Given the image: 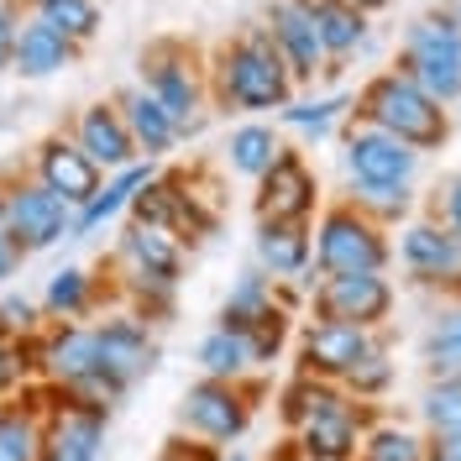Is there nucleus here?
<instances>
[{
  "label": "nucleus",
  "instance_id": "obj_1",
  "mask_svg": "<svg viewBox=\"0 0 461 461\" xmlns=\"http://www.w3.org/2000/svg\"><path fill=\"white\" fill-rule=\"evenodd\" d=\"M288 89H294V74H288L284 53L273 48L267 27L236 37L226 53H221V95L241 111H273V105H288Z\"/></svg>",
  "mask_w": 461,
  "mask_h": 461
},
{
  "label": "nucleus",
  "instance_id": "obj_2",
  "mask_svg": "<svg viewBox=\"0 0 461 461\" xmlns=\"http://www.w3.org/2000/svg\"><path fill=\"white\" fill-rule=\"evenodd\" d=\"M362 126H377L403 147H440L446 142V111L435 105L409 74H383L362 95Z\"/></svg>",
  "mask_w": 461,
  "mask_h": 461
},
{
  "label": "nucleus",
  "instance_id": "obj_3",
  "mask_svg": "<svg viewBox=\"0 0 461 461\" xmlns=\"http://www.w3.org/2000/svg\"><path fill=\"white\" fill-rule=\"evenodd\" d=\"M0 210H5V230L22 247V258L48 252L63 236H74V204H63L53 189H42L27 173H5L0 178Z\"/></svg>",
  "mask_w": 461,
  "mask_h": 461
},
{
  "label": "nucleus",
  "instance_id": "obj_4",
  "mask_svg": "<svg viewBox=\"0 0 461 461\" xmlns=\"http://www.w3.org/2000/svg\"><path fill=\"white\" fill-rule=\"evenodd\" d=\"M388 262V241L377 221L357 215L351 204L325 210V221L315 230V267L325 278H357V273H383Z\"/></svg>",
  "mask_w": 461,
  "mask_h": 461
},
{
  "label": "nucleus",
  "instance_id": "obj_5",
  "mask_svg": "<svg viewBox=\"0 0 461 461\" xmlns=\"http://www.w3.org/2000/svg\"><path fill=\"white\" fill-rule=\"evenodd\" d=\"M403 68L435 105L461 95V27L451 16H425L403 37Z\"/></svg>",
  "mask_w": 461,
  "mask_h": 461
},
{
  "label": "nucleus",
  "instance_id": "obj_6",
  "mask_svg": "<svg viewBox=\"0 0 461 461\" xmlns=\"http://www.w3.org/2000/svg\"><path fill=\"white\" fill-rule=\"evenodd\" d=\"M420 152L403 147L399 137L377 131V126H357L346 137V173L357 184V194H383V189H409Z\"/></svg>",
  "mask_w": 461,
  "mask_h": 461
},
{
  "label": "nucleus",
  "instance_id": "obj_7",
  "mask_svg": "<svg viewBox=\"0 0 461 461\" xmlns=\"http://www.w3.org/2000/svg\"><path fill=\"white\" fill-rule=\"evenodd\" d=\"M142 89L168 111V121L184 137L200 126V74H194V63L184 58L178 42H158V48L142 53Z\"/></svg>",
  "mask_w": 461,
  "mask_h": 461
},
{
  "label": "nucleus",
  "instance_id": "obj_8",
  "mask_svg": "<svg viewBox=\"0 0 461 461\" xmlns=\"http://www.w3.org/2000/svg\"><path fill=\"white\" fill-rule=\"evenodd\" d=\"M252 420V403L241 393V383H215V377H200L184 403H178V425L189 435H200L210 446H230L236 435L247 430Z\"/></svg>",
  "mask_w": 461,
  "mask_h": 461
},
{
  "label": "nucleus",
  "instance_id": "obj_9",
  "mask_svg": "<svg viewBox=\"0 0 461 461\" xmlns=\"http://www.w3.org/2000/svg\"><path fill=\"white\" fill-rule=\"evenodd\" d=\"M32 178L42 189H53L63 204H74V210H85L100 194V184H105V173L79 152V142L68 131H53L48 142H37V152H32Z\"/></svg>",
  "mask_w": 461,
  "mask_h": 461
},
{
  "label": "nucleus",
  "instance_id": "obj_10",
  "mask_svg": "<svg viewBox=\"0 0 461 461\" xmlns=\"http://www.w3.org/2000/svg\"><path fill=\"white\" fill-rule=\"evenodd\" d=\"M95 336H100V377L111 383L115 393H126L142 373H152V362H158V341H152V330H147L142 315L126 310V315L100 320Z\"/></svg>",
  "mask_w": 461,
  "mask_h": 461
},
{
  "label": "nucleus",
  "instance_id": "obj_11",
  "mask_svg": "<svg viewBox=\"0 0 461 461\" xmlns=\"http://www.w3.org/2000/svg\"><path fill=\"white\" fill-rule=\"evenodd\" d=\"M315 173L304 168L299 152H284L258 178V221L262 226H304L315 215Z\"/></svg>",
  "mask_w": 461,
  "mask_h": 461
},
{
  "label": "nucleus",
  "instance_id": "obj_12",
  "mask_svg": "<svg viewBox=\"0 0 461 461\" xmlns=\"http://www.w3.org/2000/svg\"><path fill=\"white\" fill-rule=\"evenodd\" d=\"M105 409H85L58 393V403L42 420V461H100L105 451Z\"/></svg>",
  "mask_w": 461,
  "mask_h": 461
},
{
  "label": "nucleus",
  "instance_id": "obj_13",
  "mask_svg": "<svg viewBox=\"0 0 461 461\" xmlns=\"http://www.w3.org/2000/svg\"><path fill=\"white\" fill-rule=\"evenodd\" d=\"M320 315L341 320V325H357V330H373L388 320L393 310V288L383 273H357V278H325L315 294Z\"/></svg>",
  "mask_w": 461,
  "mask_h": 461
},
{
  "label": "nucleus",
  "instance_id": "obj_14",
  "mask_svg": "<svg viewBox=\"0 0 461 461\" xmlns=\"http://www.w3.org/2000/svg\"><path fill=\"white\" fill-rule=\"evenodd\" d=\"M68 137L79 142V152H85L100 173H121V168H131V163H142V152H137V142H131V131H126L121 111H115V100L111 105H105V100L85 105V111L74 115Z\"/></svg>",
  "mask_w": 461,
  "mask_h": 461
},
{
  "label": "nucleus",
  "instance_id": "obj_15",
  "mask_svg": "<svg viewBox=\"0 0 461 461\" xmlns=\"http://www.w3.org/2000/svg\"><path fill=\"white\" fill-rule=\"evenodd\" d=\"M267 37H273V48L284 53V63H288V74H294V79L320 74L325 48H320L315 16H310V5H304V0H273V5H267Z\"/></svg>",
  "mask_w": 461,
  "mask_h": 461
},
{
  "label": "nucleus",
  "instance_id": "obj_16",
  "mask_svg": "<svg viewBox=\"0 0 461 461\" xmlns=\"http://www.w3.org/2000/svg\"><path fill=\"white\" fill-rule=\"evenodd\" d=\"M115 262L131 273V278H152V284H178V273H184V241L168 236V230L158 226H131L121 230V241H115Z\"/></svg>",
  "mask_w": 461,
  "mask_h": 461
},
{
  "label": "nucleus",
  "instance_id": "obj_17",
  "mask_svg": "<svg viewBox=\"0 0 461 461\" xmlns=\"http://www.w3.org/2000/svg\"><path fill=\"white\" fill-rule=\"evenodd\" d=\"M373 351L367 330L357 325H341V320H320L304 330V346H299V362H304V377H346L362 357Z\"/></svg>",
  "mask_w": 461,
  "mask_h": 461
},
{
  "label": "nucleus",
  "instance_id": "obj_18",
  "mask_svg": "<svg viewBox=\"0 0 461 461\" xmlns=\"http://www.w3.org/2000/svg\"><path fill=\"white\" fill-rule=\"evenodd\" d=\"M403 267L420 284H461V241L451 236V226H420L403 230Z\"/></svg>",
  "mask_w": 461,
  "mask_h": 461
},
{
  "label": "nucleus",
  "instance_id": "obj_19",
  "mask_svg": "<svg viewBox=\"0 0 461 461\" xmlns=\"http://www.w3.org/2000/svg\"><path fill=\"white\" fill-rule=\"evenodd\" d=\"M79 58V48L53 32L42 16H22V32H16V53H11V68L22 74V79H48L58 68H68Z\"/></svg>",
  "mask_w": 461,
  "mask_h": 461
},
{
  "label": "nucleus",
  "instance_id": "obj_20",
  "mask_svg": "<svg viewBox=\"0 0 461 461\" xmlns=\"http://www.w3.org/2000/svg\"><path fill=\"white\" fill-rule=\"evenodd\" d=\"M158 178V168L152 163H131V168H121V173H111L105 184H100V194L85 204V210H74V241L79 236H95V230L105 226V221H115L121 210H131V200L142 194V184H152Z\"/></svg>",
  "mask_w": 461,
  "mask_h": 461
},
{
  "label": "nucleus",
  "instance_id": "obj_21",
  "mask_svg": "<svg viewBox=\"0 0 461 461\" xmlns=\"http://www.w3.org/2000/svg\"><path fill=\"white\" fill-rule=\"evenodd\" d=\"M115 111H121V121H126V131H131V142H137V152H142L147 163H152V158H163V152L184 137V131L168 121V111H163L142 85L126 89V95L115 100Z\"/></svg>",
  "mask_w": 461,
  "mask_h": 461
},
{
  "label": "nucleus",
  "instance_id": "obj_22",
  "mask_svg": "<svg viewBox=\"0 0 461 461\" xmlns=\"http://www.w3.org/2000/svg\"><path fill=\"white\" fill-rule=\"evenodd\" d=\"M299 451L310 461H346L357 451V409L351 403H330L310 425H299Z\"/></svg>",
  "mask_w": 461,
  "mask_h": 461
},
{
  "label": "nucleus",
  "instance_id": "obj_23",
  "mask_svg": "<svg viewBox=\"0 0 461 461\" xmlns=\"http://www.w3.org/2000/svg\"><path fill=\"white\" fill-rule=\"evenodd\" d=\"M258 258L273 278H299L310 258H315V241L304 226H262L258 230Z\"/></svg>",
  "mask_w": 461,
  "mask_h": 461
},
{
  "label": "nucleus",
  "instance_id": "obj_24",
  "mask_svg": "<svg viewBox=\"0 0 461 461\" xmlns=\"http://www.w3.org/2000/svg\"><path fill=\"white\" fill-rule=\"evenodd\" d=\"M200 367H204V377H215V383H241V377L258 367V357H252V341H247L241 330L215 325L200 341Z\"/></svg>",
  "mask_w": 461,
  "mask_h": 461
},
{
  "label": "nucleus",
  "instance_id": "obj_25",
  "mask_svg": "<svg viewBox=\"0 0 461 461\" xmlns=\"http://www.w3.org/2000/svg\"><path fill=\"white\" fill-rule=\"evenodd\" d=\"M95 310V278L85 267H58L48 288H42V315L58 320V325H74Z\"/></svg>",
  "mask_w": 461,
  "mask_h": 461
},
{
  "label": "nucleus",
  "instance_id": "obj_26",
  "mask_svg": "<svg viewBox=\"0 0 461 461\" xmlns=\"http://www.w3.org/2000/svg\"><path fill=\"white\" fill-rule=\"evenodd\" d=\"M42 420L48 409L11 403L0 420V461H42Z\"/></svg>",
  "mask_w": 461,
  "mask_h": 461
},
{
  "label": "nucleus",
  "instance_id": "obj_27",
  "mask_svg": "<svg viewBox=\"0 0 461 461\" xmlns=\"http://www.w3.org/2000/svg\"><path fill=\"white\" fill-rule=\"evenodd\" d=\"M267 315H273V288H267V278H262V273H247L241 284L230 288L226 310H221V325L247 336V330H258Z\"/></svg>",
  "mask_w": 461,
  "mask_h": 461
},
{
  "label": "nucleus",
  "instance_id": "obj_28",
  "mask_svg": "<svg viewBox=\"0 0 461 461\" xmlns=\"http://www.w3.org/2000/svg\"><path fill=\"white\" fill-rule=\"evenodd\" d=\"M226 158H230V168H236V173L262 178V173L284 158V147H278V137H273L267 126H236V131H230V142H226Z\"/></svg>",
  "mask_w": 461,
  "mask_h": 461
},
{
  "label": "nucleus",
  "instance_id": "obj_29",
  "mask_svg": "<svg viewBox=\"0 0 461 461\" xmlns=\"http://www.w3.org/2000/svg\"><path fill=\"white\" fill-rule=\"evenodd\" d=\"M310 5V16H315V32H320V48L330 58H346L357 42H362V16L357 11H346L336 0H304Z\"/></svg>",
  "mask_w": 461,
  "mask_h": 461
},
{
  "label": "nucleus",
  "instance_id": "obj_30",
  "mask_svg": "<svg viewBox=\"0 0 461 461\" xmlns=\"http://www.w3.org/2000/svg\"><path fill=\"white\" fill-rule=\"evenodd\" d=\"M32 16H42L53 32H63L74 48H85L89 37L100 32V5L95 0H37Z\"/></svg>",
  "mask_w": 461,
  "mask_h": 461
},
{
  "label": "nucleus",
  "instance_id": "obj_31",
  "mask_svg": "<svg viewBox=\"0 0 461 461\" xmlns=\"http://www.w3.org/2000/svg\"><path fill=\"white\" fill-rule=\"evenodd\" d=\"M425 367L440 377H461V304H451L446 315L435 320V330L425 336Z\"/></svg>",
  "mask_w": 461,
  "mask_h": 461
},
{
  "label": "nucleus",
  "instance_id": "obj_32",
  "mask_svg": "<svg viewBox=\"0 0 461 461\" xmlns=\"http://www.w3.org/2000/svg\"><path fill=\"white\" fill-rule=\"evenodd\" d=\"M425 425H430L440 440L461 435V377L430 383V393H425Z\"/></svg>",
  "mask_w": 461,
  "mask_h": 461
},
{
  "label": "nucleus",
  "instance_id": "obj_33",
  "mask_svg": "<svg viewBox=\"0 0 461 461\" xmlns=\"http://www.w3.org/2000/svg\"><path fill=\"white\" fill-rule=\"evenodd\" d=\"M330 403H341V393L330 388V383H315V377H299L294 388L284 393V420L299 430V425H310L315 414H325Z\"/></svg>",
  "mask_w": 461,
  "mask_h": 461
},
{
  "label": "nucleus",
  "instance_id": "obj_34",
  "mask_svg": "<svg viewBox=\"0 0 461 461\" xmlns=\"http://www.w3.org/2000/svg\"><path fill=\"white\" fill-rule=\"evenodd\" d=\"M42 330V304H32L27 294H5L0 299V341H32Z\"/></svg>",
  "mask_w": 461,
  "mask_h": 461
},
{
  "label": "nucleus",
  "instance_id": "obj_35",
  "mask_svg": "<svg viewBox=\"0 0 461 461\" xmlns=\"http://www.w3.org/2000/svg\"><path fill=\"white\" fill-rule=\"evenodd\" d=\"M346 111V95H330V100H315V105H288L284 121L288 126H299V131H315V137H325L330 131V121Z\"/></svg>",
  "mask_w": 461,
  "mask_h": 461
},
{
  "label": "nucleus",
  "instance_id": "obj_36",
  "mask_svg": "<svg viewBox=\"0 0 461 461\" xmlns=\"http://www.w3.org/2000/svg\"><path fill=\"white\" fill-rule=\"evenodd\" d=\"M367 461H425V446L409 430H377L367 440Z\"/></svg>",
  "mask_w": 461,
  "mask_h": 461
},
{
  "label": "nucleus",
  "instance_id": "obj_37",
  "mask_svg": "<svg viewBox=\"0 0 461 461\" xmlns=\"http://www.w3.org/2000/svg\"><path fill=\"white\" fill-rule=\"evenodd\" d=\"M346 388H351V393H383V388H388V362H383L377 346L346 373Z\"/></svg>",
  "mask_w": 461,
  "mask_h": 461
},
{
  "label": "nucleus",
  "instance_id": "obj_38",
  "mask_svg": "<svg viewBox=\"0 0 461 461\" xmlns=\"http://www.w3.org/2000/svg\"><path fill=\"white\" fill-rule=\"evenodd\" d=\"M32 367H37V362H22V346L16 341H0V399H11V393L32 377Z\"/></svg>",
  "mask_w": 461,
  "mask_h": 461
},
{
  "label": "nucleus",
  "instance_id": "obj_39",
  "mask_svg": "<svg viewBox=\"0 0 461 461\" xmlns=\"http://www.w3.org/2000/svg\"><path fill=\"white\" fill-rule=\"evenodd\" d=\"M16 32H22V16L11 0H0V68H11V53H16Z\"/></svg>",
  "mask_w": 461,
  "mask_h": 461
},
{
  "label": "nucleus",
  "instance_id": "obj_40",
  "mask_svg": "<svg viewBox=\"0 0 461 461\" xmlns=\"http://www.w3.org/2000/svg\"><path fill=\"white\" fill-rule=\"evenodd\" d=\"M16 267H22V247L11 241V230H5V210H0V284H5Z\"/></svg>",
  "mask_w": 461,
  "mask_h": 461
},
{
  "label": "nucleus",
  "instance_id": "obj_41",
  "mask_svg": "<svg viewBox=\"0 0 461 461\" xmlns=\"http://www.w3.org/2000/svg\"><path fill=\"white\" fill-rule=\"evenodd\" d=\"M446 226L461 241V178H451V189H446Z\"/></svg>",
  "mask_w": 461,
  "mask_h": 461
},
{
  "label": "nucleus",
  "instance_id": "obj_42",
  "mask_svg": "<svg viewBox=\"0 0 461 461\" xmlns=\"http://www.w3.org/2000/svg\"><path fill=\"white\" fill-rule=\"evenodd\" d=\"M440 461H461V435H451V440H440Z\"/></svg>",
  "mask_w": 461,
  "mask_h": 461
},
{
  "label": "nucleus",
  "instance_id": "obj_43",
  "mask_svg": "<svg viewBox=\"0 0 461 461\" xmlns=\"http://www.w3.org/2000/svg\"><path fill=\"white\" fill-rule=\"evenodd\" d=\"M163 461H189V456H184L178 446H168V451H163ZM200 461H215V456H200Z\"/></svg>",
  "mask_w": 461,
  "mask_h": 461
},
{
  "label": "nucleus",
  "instance_id": "obj_44",
  "mask_svg": "<svg viewBox=\"0 0 461 461\" xmlns=\"http://www.w3.org/2000/svg\"><path fill=\"white\" fill-rule=\"evenodd\" d=\"M336 5H346V11H357V16H362V5H377V0H336Z\"/></svg>",
  "mask_w": 461,
  "mask_h": 461
},
{
  "label": "nucleus",
  "instance_id": "obj_45",
  "mask_svg": "<svg viewBox=\"0 0 461 461\" xmlns=\"http://www.w3.org/2000/svg\"><path fill=\"white\" fill-rule=\"evenodd\" d=\"M5 409H11V399H0V420H5Z\"/></svg>",
  "mask_w": 461,
  "mask_h": 461
},
{
  "label": "nucleus",
  "instance_id": "obj_46",
  "mask_svg": "<svg viewBox=\"0 0 461 461\" xmlns=\"http://www.w3.org/2000/svg\"><path fill=\"white\" fill-rule=\"evenodd\" d=\"M230 461H247V456H230Z\"/></svg>",
  "mask_w": 461,
  "mask_h": 461
}]
</instances>
